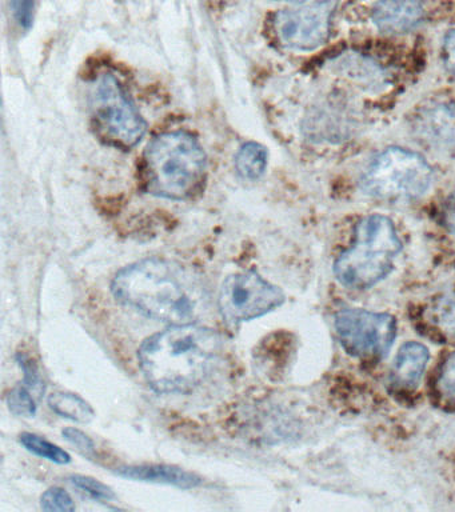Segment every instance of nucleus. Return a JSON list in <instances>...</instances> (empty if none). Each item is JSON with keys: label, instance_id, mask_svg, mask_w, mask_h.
Masks as SVG:
<instances>
[{"label": "nucleus", "instance_id": "obj_1", "mask_svg": "<svg viewBox=\"0 0 455 512\" xmlns=\"http://www.w3.org/2000/svg\"><path fill=\"white\" fill-rule=\"evenodd\" d=\"M111 291L119 302L170 326L199 323L210 310V292L201 276L162 258L143 259L122 268Z\"/></svg>", "mask_w": 455, "mask_h": 512}, {"label": "nucleus", "instance_id": "obj_2", "mask_svg": "<svg viewBox=\"0 0 455 512\" xmlns=\"http://www.w3.org/2000/svg\"><path fill=\"white\" fill-rule=\"evenodd\" d=\"M222 352L218 332L199 323L171 324L141 344L139 366L158 394H186L214 370Z\"/></svg>", "mask_w": 455, "mask_h": 512}, {"label": "nucleus", "instance_id": "obj_3", "mask_svg": "<svg viewBox=\"0 0 455 512\" xmlns=\"http://www.w3.org/2000/svg\"><path fill=\"white\" fill-rule=\"evenodd\" d=\"M205 175V152L187 132H165L155 136L146 148V188L158 198L189 199L201 190Z\"/></svg>", "mask_w": 455, "mask_h": 512}, {"label": "nucleus", "instance_id": "obj_4", "mask_svg": "<svg viewBox=\"0 0 455 512\" xmlns=\"http://www.w3.org/2000/svg\"><path fill=\"white\" fill-rule=\"evenodd\" d=\"M401 250L397 228L387 216H365L355 226L349 250L335 260V278L351 290H367L390 274Z\"/></svg>", "mask_w": 455, "mask_h": 512}, {"label": "nucleus", "instance_id": "obj_5", "mask_svg": "<svg viewBox=\"0 0 455 512\" xmlns=\"http://www.w3.org/2000/svg\"><path fill=\"white\" fill-rule=\"evenodd\" d=\"M433 183V167L422 155L402 147H389L367 164L359 187L371 198L399 202L422 198Z\"/></svg>", "mask_w": 455, "mask_h": 512}, {"label": "nucleus", "instance_id": "obj_6", "mask_svg": "<svg viewBox=\"0 0 455 512\" xmlns=\"http://www.w3.org/2000/svg\"><path fill=\"white\" fill-rule=\"evenodd\" d=\"M90 107L99 132L114 146L131 148L145 136V120L114 75L103 74L95 80Z\"/></svg>", "mask_w": 455, "mask_h": 512}, {"label": "nucleus", "instance_id": "obj_7", "mask_svg": "<svg viewBox=\"0 0 455 512\" xmlns=\"http://www.w3.org/2000/svg\"><path fill=\"white\" fill-rule=\"evenodd\" d=\"M335 331L347 354L359 359H381L397 338V322L386 312L345 308L335 315Z\"/></svg>", "mask_w": 455, "mask_h": 512}, {"label": "nucleus", "instance_id": "obj_8", "mask_svg": "<svg viewBox=\"0 0 455 512\" xmlns=\"http://www.w3.org/2000/svg\"><path fill=\"white\" fill-rule=\"evenodd\" d=\"M283 303L285 294L281 288L267 282L257 271L230 275L218 296L219 312L229 324L261 318Z\"/></svg>", "mask_w": 455, "mask_h": 512}, {"label": "nucleus", "instance_id": "obj_9", "mask_svg": "<svg viewBox=\"0 0 455 512\" xmlns=\"http://www.w3.org/2000/svg\"><path fill=\"white\" fill-rule=\"evenodd\" d=\"M337 0H318L274 16L275 35L282 46L294 51H314L329 39Z\"/></svg>", "mask_w": 455, "mask_h": 512}, {"label": "nucleus", "instance_id": "obj_10", "mask_svg": "<svg viewBox=\"0 0 455 512\" xmlns=\"http://www.w3.org/2000/svg\"><path fill=\"white\" fill-rule=\"evenodd\" d=\"M374 26L386 35H405L425 20L421 0H379L371 12Z\"/></svg>", "mask_w": 455, "mask_h": 512}, {"label": "nucleus", "instance_id": "obj_11", "mask_svg": "<svg viewBox=\"0 0 455 512\" xmlns=\"http://www.w3.org/2000/svg\"><path fill=\"white\" fill-rule=\"evenodd\" d=\"M417 132L439 151H455V104L437 103L417 118Z\"/></svg>", "mask_w": 455, "mask_h": 512}, {"label": "nucleus", "instance_id": "obj_12", "mask_svg": "<svg viewBox=\"0 0 455 512\" xmlns=\"http://www.w3.org/2000/svg\"><path fill=\"white\" fill-rule=\"evenodd\" d=\"M117 475L122 478L135 480V482L167 484L190 490L202 483L201 476L194 472L183 470L181 467L167 466V464H138V466L119 467Z\"/></svg>", "mask_w": 455, "mask_h": 512}, {"label": "nucleus", "instance_id": "obj_13", "mask_svg": "<svg viewBox=\"0 0 455 512\" xmlns=\"http://www.w3.org/2000/svg\"><path fill=\"white\" fill-rule=\"evenodd\" d=\"M430 360L426 346L418 342H407L399 348L391 366L390 379L399 388L417 387Z\"/></svg>", "mask_w": 455, "mask_h": 512}, {"label": "nucleus", "instance_id": "obj_14", "mask_svg": "<svg viewBox=\"0 0 455 512\" xmlns=\"http://www.w3.org/2000/svg\"><path fill=\"white\" fill-rule=\"evenodd\" d=\"M335 71L363 84L367 88H381L385 86L386 79L382 68L366 56L349 54L335 60Z\"/></svg>", "mask_w": 455, "mask_h": 512}, {"label": "nucleus", "instance_id": "obj_15", "mask_svg": "<svg viewBox=\"0 0 455 512\" xmlns=\"http://www.w3.org/2000/svg\"><path fill=\"white\" fill-rule=\"evenodd\" d=\"M49 406L55 414L77 423H90L95 418L93 407L79 395L54 392L49 396Z\"/></svg>", "mask_w": 455, "mask_h": 512}, {"label": "nucleus", "instance_id": "obj_16", "mask_svg": "<svg viewBox=\"0 0 455 512\" xmlns=\"http://www.w3.org/2000/svg\"><path fill=\"white\" fill-rule=\"evenodd\" d=\"M235 167L242 178L255 180L265 174L267 167L266 148L258 143H246L238 151Z\"/></svg>", "mask_w": 455, "mask_h": 512}, {"label": "nucleus", "instance_id": "obj_17", "mask_svg": "<svg viewBox=\"0 0 455 512\" xmlns=\"http://www.w3.org/2000/svg\"><path fill=\"white\" fill-rule=\"evenodd\" d=\"M19 442L31 454L39 456V458L49 460L55 464H69L71 456L69 452L57 446V444L49 442L42 436L31 434V432H23L19 436Z\"/></svg>", "mask_w": 455, "mask_h": 512}, {"label": "nucleus", "instance_id": "obj_18", "mask_svg": "<svg viewBox=\"0 0 455 512\" xmlns=\"http://www.w3.org/2000/svg\"><path fill=\"white\" fill-rule=\"evenodd\" d=\"M7 404H9L10 411L17 416H25L31 418L37 414V402L31 390L25 383L19 384L7 395Z\"/></svg>", "mask_w": 455, "mask_h": 512}, {"label": "nucleus", "instance_id": "obj_19", "mask_svg": "<svg viewBox=\"0 0 455 512\" xmlns=\"http://www.w3.org/2000/svg\"><path fill=\"white\" fill-rule=\"evenodd\" d=\"M70 483L79 491L91 496L95 500H103V502H110L115 499V492L113 488L107 484L99 482L98 479L91 478L85 475L70 476Z\"/></svg>", "mask_w": 455, "mask_h": 512}, {"label": "nucleus", "instance_id": "obj_20", "mask_svg": "<svg viewBox=\"0 0 455 512\" xmlns=\"http://www.w3.org/2000/svg\"><path fill=\"white\" fill-rule=\"evenodd\" d=\"M41 507L43 511L49 512H71L77 508L69 492L61 487L49 488L42 495Z\"/></svg>", "mask_w": 455, "mask_h": 512}, {"label": "nucleus", "instance_id": "obj_21", "mask_svg": "<svg viewBox=\"0 0 455 512\" xmlns=\"http://www.w3.org/2000/svg\"><path fill=\"white\" fill-rule=\"evenodd\" d=\"M435 322L446 332L455 334V295L445 296L434 308Z\"/></svg>", "mask_w": 455, "mask_h": 512}, {"label": "nucleus", "instance_id": "obj_22", "mask_svg": "<svg viewBox=\"0 0 455 512\" xmlns=\"http://www.w3.org/2000/svg\"><path fill=\"white\" fill-rule=\"evenodd\" d=\"M62 435L63 438H65L71 446L77 448L82 455H85L90 459L94 458L95 444L93 439L89 438L85 432L78 430V428L69 427L62 431Z\"/></svg>", "mask_w": 455, "mask_h": 512}, {"label": "nucleus", "instance_id": "obj_23", "mask_svg": "<svg viewBox=\"0 0 455 512\" xmlns=\"http://www.w3.org/2000/svg\"><path fill=\"white\" fill-rule=\"evenodd\" d=\"M439 391L455 403V352L447 358L438 379Z\"/></svg>", "mask_w": 455, "mask_h": 512}, {"label": "nucleus", "instance_id": "obj_24", "mask_svg": "<svg viewBox=\"0 0 455 512\" xmlns=\"http://www.w3.org/2000/svg\"><path fill=\"white\" fill-rule=\"evenodd\" d=\"M17 362L19 366H21L23 372H25V382L23 383L33 391L45 390V388H43L41 375H39L38 366L34 363V360H31L29 356L19 352L17 355Z\"/></svg>", "mask_w": 455, "mask_h": 512}, {"label": "nucleus", "instance_id": "obj_25", "mask_svg": "<svg viewBox=\"0 0 455 512\" xmlns=\"http://www.w3.org/2000/svg\"><path fill=\"white\" fill-rule=\"evenodd\" d=\"M11 3L15 20L23 30H29L34 22L35 0H13Z\"/></svg>", "mask_w": 455, "mask_h": 512}, {"label": "nucleus", "instance_id": "obj_26", "mask_svg": "<svg viewBox=\"0 0 455 512\" xmlns=\"http://www.w3.org/2000/svg\"><path fill=\"white\" fill-rule=\"evenodd\" d=\"M443 62L447 71L455 78V28L446 35L443 42Z\"/></svg>", "mask_w": 455, "mask_h": 512}, {"label": "nucleus", "instance_id": "obj_27", "mask_svg": "<svg viewBox=\"0 0 455 512\" xmlns=\"http://www.w3.org/2000/svg\"><path fill=\"white\" fill-rule=\"evenodd\" d=\"M443 222H445L447 230L455 234V194L447 200L445 210H443Z\"/></svg>", "mask_w": 455, "mask_h": 512}, {"label": "nucleus", "instance_id": "obj_28", "mask_svg": "<svg viewBox=\"0 0 455 512\" xmlns=\"http://www.w3.org/2000/svg\"><path fill=\"white\" fill-rule=\"evenodd\" d=\"M278 2H287V3H293V4H301L305 2V0H278Z\"/></svg>", "mask_w": 455, "mask_h": 512}]
</instances>
